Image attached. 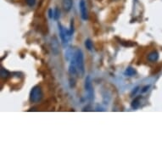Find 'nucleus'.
<instances>
[{
    "label": "nucleus",
    "instance_id": "nucleus-17",
    "mask_svg": "<svg viewBox=\"0 0 162 162\" xmlns=\"http://www.w3.org/2000/svg\"><path fill=\"white\" fill-rule=\"evenodd\" d=\"M53 15H54V11L52 10H49L48 11V15H49V18H53Z\"/></svg>",
    "mask_w": 162,
    "mask_h": 162
},
{
    "label": "nucleus",
    "instance_id": "nucleus-16",
    "mask_svg": "<svg viewBox=\"0 0 162 162\" xmlns=\"http://www.w3.org/2000/svg\"><path fill=\"white\" fill-rule=\"evenodd\" d=\"M26 3H27L28 6L33 7V6L35 5V3H36V0H26Z\"/></svg>",
    "mask_w": 162,
    "mask_h": 162
},
{
    "label": "nucleus",
    "instance_id": "nucleus-18",
    "mask_svg": "<svg viewBox=\"0 0 162 162\" xmlns=\"http://www.w3.org/2000/svg\"><path fill=\"white\" fill-rule=\"evenodd\" d=\"M149 87H150V86L144 87H143V89L142 90V92H143V93H144V92H146V91H147V90L149 89Z\"/></svg>",
    "mask_w": 162,
    "mask_h": 162
},
{
    "label": "nucleus",
    "instance_id": "nucleus-13",
    "mask_svg": "<svg viewBox=\"0 0 162 162\" xmlns=\"http://www.w3.org/2000/svg\"><path fill=\"white\" fill-rule=\"evenodd\" d=\"M60 10H59V8H55L53 15V19L55 21H58L60 19Z\"/></svg>",
    "mask_w": 162,
    "mask_h": 162
},
{
    "label": "nucleus",
    "instance_id": "nucleus-6",
    "mask_svg": "<svg viewBox=\"0 0 162 162\" xmlns=\"http://www.w3.org/2000/svg\"><path fill=\"white\" fill-rule=\"evenodd\" d=\"M51 48L53 50V53L54 54H58L60 53V46H59V42L56 39V37H53L51 39Z\"/></svg>",
    "mask_w": 162,
    "mask_h": 162
},
{
    "label": "nucleus",
    "instance_id": "nucleus-14",
    "mask_svg": "<svg viewBox=\"0 0 162 162\" xmlns=\"http://www.w3.org/2000/svg\"><path fill=\"white\" fill-rule=\"evenodd\" d=\"M85 46H86V48L88 49V50H92L93 48V42H92L90 39H87L86 41H85Z\"/></svg>",
    "mask_w": 162,
    "mask_h": 162
},
{
    "label": "nucleus",
    "instance_id": "nucleus-4",
    "mask_svg": "<svg viewBox=\"0 0 162 162\" xmlns=\"http://www.w3.org/2000/svg\"><path fill=\"white\" fill-rule=\"evenodd\" d=\"M85 90H86L87 94V98L90 101L93 100L94 91H93V84H92L91 78H90L89 76H87L86 80H85Z\"/></svg>",
    "mask_w": 162,
    "mask_h": 162
},
{
    "label": "nucleus",
    "instance_id": "nucleus-3",
    "mask_svg": "<svg viewBox=\"0 0 162 162\" xmlns=\"http://www.w3.org/2000/svg\"><path fill=\"white\" fill-rule=\"evenodd\" d=\"M58 27H59V32H60V38L62 41V44H63V46L65 47L70 42L72 36L70 33V30H67L60 23L58 24Z\"/></svg>",
    "mask_w": 162,
    "mask_h": 162
},
{
    "label": "nucleus",
    "instance_id": "nucleus-1",
    "mask_svg": "<svg viewBox=\"0 0 162 162\" xmlns=\"http://www.w3.org/2000/svg\"><path fill=\"white\" fill-rule=\"evenodd\" d=\"M73 60H75L78 76L82 77L85 74V65H84V55L82 51L80 48L75 50V54L73 56Z\"/></svg>",
    "mask_w": 162,
    "mask_h": 162
},
{
    "label": "nucleus",
    "instance_id": "nucleus-12",
    "mask_svg": "<svg viewBox=\"0 0 162 162\" xmlns=\"http://www.w3.org/2000/svg\"><path fill=\"white\" fill-rule=\"evenodd\" d=\"M141 97H138L136 98L133 101H132V107L133 109H137L139 107V105H140V103H139V100H140Z\"/></svg>",
    "mask_w": 162,
    "mask_h": 162
},
{
    "label": "nucleus",
    "instance_id": "nucleus-2",
    "mask_svg": "<svg viewBox=\"0 0 162 162\" xmlns=\"http://www.w3.org/2000/svg\"><path fill=\"white\" fill-rule=\"evenodd\" d=\"M43 93L42 88L39 86H35L33 87L30 93V100L32 103H38L42 100Z\"/></svg>",
    "mask_w": 162,
    "mask_h": 162
},
{
    "label": "nucleus",
    "instance_id": "nucleus-8",
    "mask_svg": "<svg viewBox=\"0 0 162 162\" xmlns=\"http://www.w3.org/2000/svg\"><path fill=\"white\" fill-rule=\"evenodd\" d=\"M159 59V54L157 51H152L148 54V60L150 62H156Z\"/></svg>",
    "mask_w": 162,
    "mask_h": 162
},
{
    "label": "nucleus",
    "instance_id": "nucleus-10",
    "mask_svg": "<svg viewBox=\"0 0 162 162\" xmlns=\"http://www.w3.org/2000/svg\"><path fill=\"white\" fill-rule=\"evenodd\" d=\"M74 54H75V51H73L71 48H68L65 52V59L67 60H71L73 58Z\"/></svg>",
    "mask_w": 162,
    "mask_h": 162
},
{
    "label": "nucleus",
    "instance_id": "nucleus-5",
    "mask_svg": "<svg viewBox=\"0 0 162 162\" xmlns=\"http://www.w3.org/2000/svg\"><path fill=\"white\" fill-rule=\"evenodd\" d=\"M79 7H80V12H81V16L82 18V20L87 21L88 19V14H87V10L86 3L84 0H81L80 3H79Z\"/></svg>",
    "mask_w": 162,
    "mask_h": 162
},
{
    "label": "nucleus",
    "instance_id": "nucleus-7",
    "mask_svg": "<svg viewBox=\"0 0 162 162\" xmlns=\"http://www.w3.org/2000/svg\"><path fill=\"white\" fill-rule=\"evenodd\" d=\"M72 3H73V0H62V5L64 10L69 12L72 8Z\"/></svg>",
    "mask_w": 162,
    "mask_h": 162
},
{
    "label": "nucleus",
    "instance_id": "nucleus-11",
    "mask_svg": "<svg viewBox=\"0 0 162 162\" xmlns=\"http://www.w3.org/2000/svg\"><path fill=\"white\" fill-rule=\"evenodd\" d=\"M0 76H1L2 79H5V78H7L8 76H10V72L7 70H5L4 68L2 67L1 70H0Z\"/></svg>",
    "mask_w": 162,
    "mask_h": 162
},
{
    "label": "nucleus",
    "instance_id": "nucleus-9",
    "mask_svg": "<svg viewBox=\"0 0 162 162\" xmlns=\"http://www.w3.org/2000/svg\"><path fill=\"white\" fill-rule=\"evenodd\" d=\"M126 76H133L134 75H136V71L134 68L132 67H127L125 71V73H124Z\"/></svg>",
    "mask_w": 162,
    "mask_h": 162
},
{
    "label": "nucleus",
    "instance_id": "nucleus-15",
    "mask_svg": "<svg viewBox=\"0 0 162 162\" xmlns=\"http://www.w3.org/2000/svg\"><path fill=\"white\" fill-rule=\"evenodd\" d=\"M70 33H71V36H72L73 33H74V20H73V19H71V25H70Z\"/></svg>",
    "mask_w": 162,
    "mask_h": 162
}]
</instances>
